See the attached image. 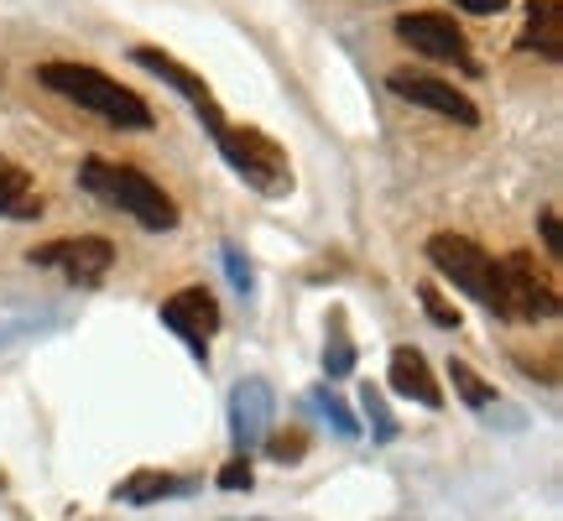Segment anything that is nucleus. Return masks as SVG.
<instances>
[{
	"mask_svg": "<svg viewBox=\"0 0 563 521\" xmlns=\"http://www.w3.org/2000/svg\"><path fill=\"white\" fill-rule=\"evenodd\" d=\"M538 230H543V245H548V256H563V230H559V209H543V214H538Z\"/></svg>",
	"mask_w": 563,
	"mask_h": 521,
	"instance_id": "23",
	"label": "nucleus"
},
{
	"mask_svg": "<svg viewBox=\"0 0 563 521\" xmlns=\"http://www.w3.org/2000/svg\"><path fill=\"white\" fill-rule=\"evenodd\" d=\"M391 391L407 401H418V407H443L433 365L422 361V350H412V344H397V350H391Z\"/></svg>",
	"mask_w": 563,
	"mask_h": 521,
	"instance_id": "12",
	"label": "nucleus"
},
{
	"mask_svg": "<svg viewBox=\"0 0 563 521\" xmlns=\"http://www.w3.org/2000/svg\"><path fill=\"white\" fill-rule=\"evenodd\" d=\"M361 407L371 412V422H376V439H382V443L397 439V422H391V412H386V401H382V391H376V386H361Z\"/></svg>",
	"mask_w": 563,
	"mask_h": 521,
	"instance_id": "19",
	"label": "nucleus"
},
{
	"mask_svg": "<svg viewBox=\"0 0 563 521\" xmlns=\"http://www.w3.org/2000/svg\"><path fill=\"white\" fill-rule=\"evenodd\" d=\"M460 11H470V16H496V11H506L511 0H454Z\"/></svg>",
	"mask_w": 563,
	"mask_h": 521,
	"instance_id": "25",
	"label": "nucleus"
},
{
	"mask_svg": "<svg viewBox=\"0 0 563 521\" xmlns=\"http://www.w3.org/2000/svg\"><path fill=\"white\" fill-rule=\"evenodd\" d=\"M313 401H319V412H323V418L334 422V433H340V439H355V433H361V422H355L350 412H344V401L334 397V391H323V386H319V391H313Z\"/></svg>",
	"mask_w": 563,
	"mask_h": 521,
	"instance_id": "18",
	"label": "nucleus"
},
{
	"mask_svg": "<svg viewBox=\"0 0 563 521\" xmlns=\"http://www.w3.org/2000/svg\"><path fill=\"white\" fill-rule=\"evenodd\" d=\"M449 381H454V391L464 397V407H475V412H485V407H496V386L481 381L475 370L464 361H449Z\"/></svg>",
	"mask_w": 563,
	"mask_h": 521,
	"instance_id": "17",
	"label": "nucleus"
},
{
	"mask_svg": "<svg viewBox=\"0 0 563 521\" xmlns=\"http://www.w3.org/2000/svg\"><path fill=\"white\" fill-rule=\"evenodd\" d=\"M194 480H183V475H162V469H141L131 480L121 485V501L131 506H152V501H167V496H188Z\"/></svg>",
	"mask_w": 563,
	"mask_h": 521,
	"instance_id": "15",
	"label": "nucleus"
},
{
	"mask_svg": "<svg viewBox=\"0 0 563 521\" xmlns=\"http://www.w3.org/2000/svg\"><path fill=\"white\" fill-rule=\"evenodd\" d=\"M224 266H230L235 287H241V292H251V266L241 260V251H235V245H224Z\"/></svg>",
	"mask_w": 563,
	"mask_h": 521,
	"instance_id": "24",
	"label": "nucleus"
},
{
	"mask_svg": "<svg viewBox=\"0 0 563 521\" xmlns=\"http://www.w3.org/2000/svg\"><path fill=\"white\" fill-rule=\"evenodd\" d=\"M397 37H402L412 53H422V58L454 63L464 74H475V53H470L464 32L449 16H439V11H412V16H402L397 21Z\"/></svg>",
	"mask_w": 563,
	"mask_h": 521,
	"instance_id": "8",
	"label": "nucleus"
},
{
	"mask_svg": "<svg viewBox=\"0 0 563 521\" xmlns=\"http://www.w3.org/2000/svg\"><path fill=\"white\" fill-rule=\"evenodd\" d=\"M42 188L21 167H11V162H0V220H16V224H26V220H42Z\"/></svg>",
	"mask_w": 563,
	"mask_h": 521,
	"instance_id": "14",
	"label": "nucleus"
},
{
	"mask_svg": "<svg viewBox=\"0 0 563 521\" xmlns=\"http://www.w3.org/2000/svg\"><path fill=\"white\" fill-rule=\"evenodd\" d=\"M214 146H220V157L230 162V173H235L245 188H256L262 199H287V193H292V162H287V152H282L266 131L224 121Z\"/></svg>",
	"mask_w": 563,
	"mask_h": 521,
	"instance_id": "3",
	"label": "nucleus"
},
{
	"mask_svg": "<svg viewBox=\"0 0 563 521\" xmlns=\"http://www.w3.org/2000/svg\"><path fill=\"white\" fill-rule=\"evenodd\" d=\"M162 323H167L199 361H209V344L220 334V302H214L209 287H183V292H173V298L162 302Z\"/></svg>",
	"mask_w": 563,
	"mask_h": 521,
	"instance_id": "7",
	"label": "nucleus"
},
{
	"mask_svg": "<svg viewBox=\"0 0 563 521\" xmlns=\"http://www.w3.org/2000/svg\"><path fill=\"white\" fill-rule=\"evenodd\" d=\"M418 298H422V313H428V319L439 323V329H460V313H454V302L443 298L439 287H422Z\"/></svg>",
	"mask_w": 563,
	"mask_h": 521,
	"instance_id": "20",
	"label": "nucleus"
},
{
	"mask_svg": "<svg viewBox=\"0 0 563 521\" xmlns=\"http://www.w3.org/2000/svg\"><path fill=\"white\" fill-rule=\"evenodd\" d=\"M428 260L460 287L464 298H475L481 308L496 313V302H501V260L490 256L485 245H475L470 235H433L428 241Z\"/></svg>",
	"mask_w": 563,
	"mask_h": 521,
	"instance_id": "4",
	"label": "nucleus"
},
{
	"mask_svg": "<svg viewBox=\"0 0 563 521\" xmlns=\"http://www.w3.org/2000/svg\"><path fill=\"white\" fill-rule=\"evenodd\" d=\"M496 319L506 323H543L559 319V287L538 271V260L527 251H511L501 260V302H496Z\"/></svg>",
	"mask_w": 563,
	"mask_h": 521,
	"instance_id": "5",
	"label": "nucleus"
},
{
	"mask_svg": "<svg viewBox=\"0 0 563 521\" xmlns=\"http://www.w3.org/2000/svg\"><path fill=\"white\" fill-rule=\"evenodd\" d=\"M37 79L53 89V95H63V100L84 104L89 115H100L104 125H121V131H152V104L141 100L136 89H125V84H115L110 74H100V68H89V63H42Z\"/></svg>",
	"mask_w": 563,
	"mask_h": 521,
	"instance_id": "1",
	"label": "nucleus"
},
{
	"mask_svg": "<svg viewBox=\"0 0 563 521\" xmlns=\"http://www.w3.org/2000/svg\"><path fill=\"white\" fill-rule=\"evenodd\" d=\"M266 454H272L277 464H298V459H302V433H298V428H292V433H277Z\"/></svg>",
	"mask_w": 563,
	"mask_h": 521,
	"instance_id": "21",
	"label": "nucleus"
},
{
	"mask_svg": "<svg viewBox=\"0 0 563 521\" xmlns=\"http://www.w3.org/2000/svg\"><path fill=\"white\" fill-rule=\"evenodd\" d=\"M272 407H277V397H272V386H266L262 376H245V381L230 391V439H235V448H241V459L251 454V448H262L266 443Z\"/></svg>",
	"mask_w": 563,
	"mask_h": 521,
	"instance_id": "11",
	"label": "nucleus"
},
{
	"mask_svg": "<svg viewBox=\"0 0 563 521\" xmlns=\"http://www.w3.org/2000/svg\"><path fill=\"white\" fill-rule=\"evenodd\" d=\"M522 53H538L548 63H563V5L559 0H532L527 5V26L517 37Z\"/></svg>",
	"mask_w": 563,
	"mask_h": 521,
	"instance_id": "13",
	"label": "nucleus"
},
{
	"mask_svg": "<svg viewBox=\"0 0 563 521\" xmlns=\"http://www.w3.org/2000/svg\"><path fill=\"white\" fill-rule=\"evenodd\" d=\"M386 89H391L397 100H412V104H422V110H433V115H443V121H454V125H481L475 100L460 95L454 84L433 79V74H407V68H397V74L386 79Z\"/></svg>",
	"mask_w": 563,
	"mask_h": 521,
	"instance_id": "9",
	"label": "nucleus"
},
{
	"mask_svg": "<svg viewBox=\"0 0 563 521\" xmlns=\"http://www.w3.org/2000/svg\"><path fill=\"white\" fill-rule=\"evenodd\" d=\"M220 490H251V459H241V454H235V459L224 464V469H220Z\"/></svg>",
	"mask_w": 563,
	"mask_h": 521,
	"instance_id": "22",
	"label": "nucleus"
},
{
	"mask_svg": "<svg viewBox=\"0 0 563 521\" xmlns=\"http://www.w3.org/2000/svg\"><path fill=\"white\" fill-rule=\"evenodd\" d=\"M131 58H136L141 68H152L162 84H173L183 100L199 110V125H203V131H209V136H220V131H224V110H220V100L209 95V84H203L194 68H183V63L173 58V53H162V47H136Z\"/></svg>",
	"mask_w": 563,
	"mask_h": 521,
	"instance_id": "10",
	"label": "nucleus"
},
{
	"mask_svg": "<svg viewBox=\"0 0 563 521\" xmlns=\"http://www.w3.org/2000/svg\"><path fill=\"white\" fill-rule=\"evenodd\" d=\"M323 370H329V376H350V370H355V344H350L344 313H334V319H329V340H323Z\"/></svg>",
	"mask_w": 563,
	"mask_h": 521,
	"instance_id": "16",
	"label": "nucleus"
},
{
	"mask_svg": "<svg viewBox=\"0 0 563 521\" xmlns=\"http://www.w3.org/2000/svg\"><path fill=\"white\" fill-rule=\"evenodd\" d=\"M32 260L63 271L68 281H79V287H100L104 271L115 266V245L104 241V235H63V241L32 251Z\"/></svg>",
	"mask_w": 563,
	"mask_h": 521,
	"instance_id": "6",
	"label": "nucleus"
},
{
	"mask_svg": "<svg viewBox=\"0 0 563 521\" xmlns=\"http://www.w3.org/2000/svg\"><path fill=\"white\" fill-rule=\"evenodd\" d=\"M79 182H84V193H95L100 203H110V209L131 214V220H136L141 230H152V235H162V230H178V203L167 199V193H162L146 173H136V167L89 157L79 167Z\"/></svg>",
	"mask_w": 563,
	"mask_h": 521,
	"instance_id": "2",
	"label": "nucleus"
}]
</instances>
